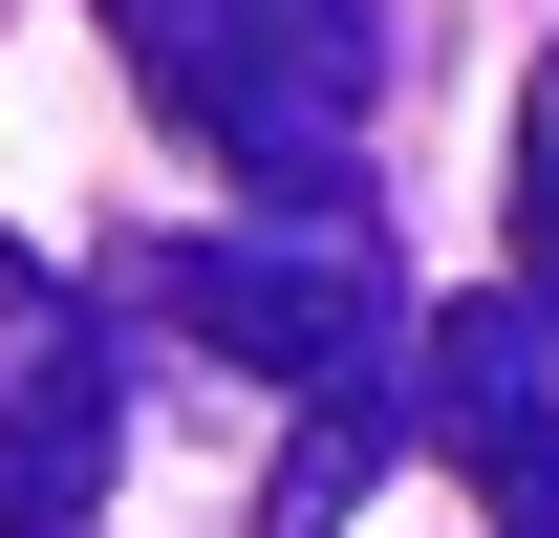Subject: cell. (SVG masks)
I'll return each instance as SVG.
<instances>
[{
    "instance_id": "cell-1",
    "label": "cell",
    "mask_w": 559,
    "mask_h": 538,
    "mask_svg": "<svg viewBox=\"0 0 559 538\" xmlns=\"http://www.w3.org/2000/svg\"><path fill=\"white\" fill-rule=\"evenodd\" d=\"M130 302L173 344H215V366L301 388V453H388V344H409V302H388V259H366V215L301 237V195H280V215H237V237H151Z\"/></svg>"
},
{
    "instance_id": "cell-2",
    "label": "cell",
    "mask_w": 559,
    "mask_h": 538,
    "mask_svg": "<svg viewBox=\"0 0 559 538\" xmlns=\"http://www.w3.org/2000/svg\"><path fill=\"white\" fill-rule=\"evenodd\" d=\"M108 44H130V86L194 151H237L259 195H301V173H345V130H366L388 0H108Z\"/></svg>"
},
{
    "instance_id": "cell-3",
    "label": "cell",
    "mask_w": 559,
    "mask_h": 538,
    "mask_svg": "<svg viewBox=\"0 0 559 538\" xmlns=\"http://www.w3.org/2000/svg\"><path fill=\"white\" fill-rule=\"evenodd\" d=\"M108 431H130V302L0 259V538L108 517Z\"/></svg>"
},
{
    "instance_id": "cell-4",
    "label": "cell",
    "mask_w": 559,
    "mask_h": 538,
    "mask_svg": "<svg viewBox=\"0 0 559 538\" xmlns=\"http://www.w3.org/2000/svg\"><path fill=\"white\" fill-rule=\"evenodd\" d=\"M430 431H452V473H474V495H495L516 538H559V366H538L516 324H495V302H474L452 344H430Z\"/></svg>"
},
{
    "instance_id": "cell-5",
    "label": "cell",
    "mask_w": 559,
    "mask_h": 538,
    "mask_svg": "<svg viewBox=\"0 0 559 538\" xmlns=\"http://www.w3.org/2000/svg\"><path fill=\"white\" fill-rule=\"evenodd\" d=\"M495 324L559 366V66L516 86V302H495Z\"/></svg>"
}]
</instances>
